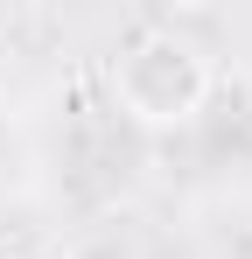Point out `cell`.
Instances as JSON below:
<instances>
[{"mask_svg":"<svg viewBox=\"0 0 252 259\" xmlns=\"http://www.w3.org/2000/svg\"><path fill=\"white\" fill-rule=\"evenodd\" d=\"M210 91H217V63L203 42L175 35V28H147L112 56V98L140 133H182L203 119Z\"/></svg>","mask_w":252,"mask_h":259,"instance_id":"obj_1","label":"cell"}]
</instances>
